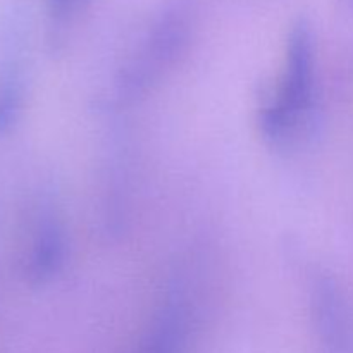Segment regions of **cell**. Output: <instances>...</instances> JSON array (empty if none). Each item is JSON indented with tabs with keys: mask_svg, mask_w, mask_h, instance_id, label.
Wrapping results in <instances>:
<instances>
[{
	"mask_svg": "<svg viewBox=\"0 0 353 353\" xmlns=\"http://www.w3.org/2000/svg\"><path fill=\"white\" fill-rule=\"evenodd\" d=\"M314 40L305 21L292 28L286 64L278 88L261 109V130L272 141L285 140L307 116L314 100Z\"/></svg>",
	"mask_w": 353,
	"mask_h": 353,
	"instance_id": "1",
	"label": "cell"
},
{
	"mask_svg": "<svg viewBox=\"0 0 353 353\" xmlns=\"http://www.w3.org/2000/svg\"><path fill=\"white\" fill-rule=\"evenodd\" d=\"M190 30V10L185 3L169 7L155 23L140 55L134 57L121 76V92L134 97L157 81L162 71L174 62L176 55L185 47Z\"/></svg>",
	"mask_w": 353,
	"mask_h": 353,
	"instance_id": "2",
	"label": "cell"
},
{
	"mask_svg": "<svg viewBox=\"0 0 353 353\" xmlns=\"http://www.w3.org/2000/svg\"><path fill=\"white\" fill-rule=\"evenodd\" d=\"M26 255V278L34 285L48 281L64 259V231L57 212L48 203L40 207Z\"/></svg>",
	"mask_w": 353,
	"mask_h": 353,
	"instance_id": "3",
	"label": "cell"
},
{
	"mask_svg": "<svg viewBox=\"0 0 353 353\" xmlns=\"http://www.w3.org/2000/svg\"><path fill=\"white\" fill-rule=\"evenodd\" d=\"M188 334V307L183 300H169L141 341L138 353H185Z\"/></svg>",
	"mask_w": 353,
	"mask_h": 353,
	"instance_id": "4",
	"label": "cell"
},
{
	"mask_svg": "<svg viewBox=\"0 0 353 353\" xmlns=\"http://www.w3.org/2000/svg\"><path fill=\"white\" fill-rule=\"evenodd\" d=\"M23 100V74L16 54H3L0 62V134L16 123Z\"/></svg>",
	"mask_w": 353,
	"mask_h": 353,
	"instance_id": "5",
	"label": "cell"
},
{
	"mask_svg": "<svg viewBox=\"0 0 353 353\" xmlns=\"http://www.w3.org/2000/svg\"><path fill=\"white\" fill-rule=\"evenodd\" d=\"M86 0H47L48 14L55 24H65L81 10Z\"/></svg>",
	"mask_w": 353,
	"mask_h": 353,
	"instance_id": "6",
	"label": "cell"
},
{
	"mask_svg": "<svg viewBox=\"0 0 353 353\" xmlns=\"http://www.w3.org/2000/svg\"><path fill=\"white\" fill-rule=\"evenodd\" d=\"M352 3H353V0H352Z\"/></svg>",
	"mask_w": 353,
	"mask_h": 353,
	"instance_id": "7",
	"label": "cell"
}]
</instances>
